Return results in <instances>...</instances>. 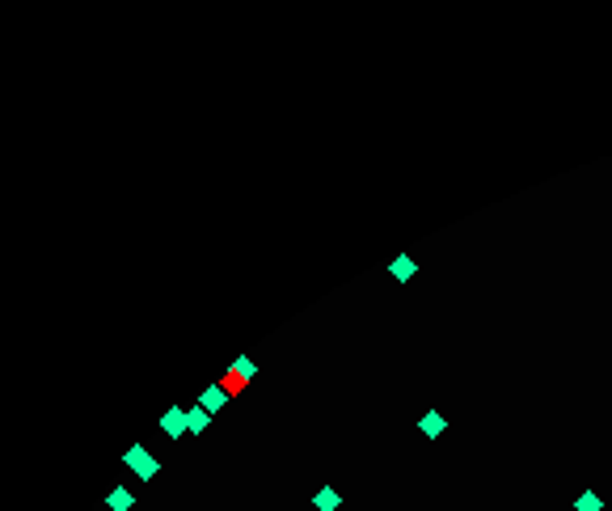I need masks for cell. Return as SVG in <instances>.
<instances>
[{"label": "cell", "instance_id": "1", "mask_svg": "<svg viewBox=\"0 0 612 511\" xmlns=\"http://www.w3.org/2000/svg\"><path fill=\"white\" fill-rule=\"evenodd\" d=\"M127 474H135L139 482H152V478L161 474V461H157V456H152L144 444H135V448L127 452Z\"/></svg>", "mask_w": 612, "mask_h": 511}, {"label": "cell", "instance_id": "2", "mask_svg": "<svg viewBox=\"0 0 612 511\" xmlns=\"http://www.w3.org/2000/svg\"><path fill=\"white\" fill-rule=\"evenodd\" d=\"M186 427H190V435H203V431H212V427H216V414H212V410H203L198 401H190V405H186Z\"/></svg>", "mask_w": 612, "mask_h": 511}, {"label": "cell", "instance_id": "3", "mask_svg": "<svg viewBox=\"0 0 612 511\" xmlns=\"http://www.w3.org/2000/svg\"><path fill=\"white\" fill-rule=\"evenodd\" d=\"M161 435H169V439L190 435V427H186V405H173V410H165V419H161Z\"/></svg>", "mask_w": 612, "mask_h": 511}, {"label": "cell", "instance_id": "4", "mask_svg": "<svg viewBox=\"0 0 612 511\" xmlns=\"http://www.w3.org/2000/svg\"><path fill=\"white\" fill-rule=\"evenodd\" d=\"M389 275H393L397 283H410V279L418 275V262L410 258V253H393V258H389Z\"/></svg>", "mask_w": 612, "mask_h": 511}, {"label": "cell", "instance_id": "5", "mask_svg": "<svg viewBox=\"0 0 612 511\" xmlns=\"http://www.w3.org/2000/svg\"><path fill=\"white\" fill-rule=\"evenodd\" d=\"M443 427H448V419H443L439 410H427V414L418 419V431H423L427 439H439V435H443Z\"/></svg>", "mask_w": 612, "mask_h": 511}, {"label": "cell", "instance_id": "6", "mask_svg": "<svg viewBox=\"0 0 612 511\" xmlns=\"http://www.w3.org/2000/svg\"><path fill=\"white\" fill-rule=\"evenodd\" d=\"M106 507H110V511H131V507H135V494H131L127 486H110V490H106Z\"/></svg>", "mask_w": 612, "mask_h": 511}, {"label": "cell", "instance_id": "7", "mask_svg": "<svg viewBox=\"0 0 612 511\" xmlns=\"http://www.w3.org/2000/svg\"><path fill=\"white\" fill-rule=\"evenodd\" d=\"M313 507H317V511H338V507H342V494H338L334 486H321V490L313 494Z\"/></svg>", "mask_w": 612, "mask_h": 511}, {"label": "cell", "instance_id": "8", "mask_svg": "<svg viewBox=\"0 0 612 511\" xmlns=\"http://www.w3.org/2000/svg\"><path fill=\"white\" fill-rule=\"evenodd\" d=\"M575 511H604V494H595V490H583V494L575 499Z\"/></svg>", "mask_w": 612, "mask_h": 511}]
</instances>
